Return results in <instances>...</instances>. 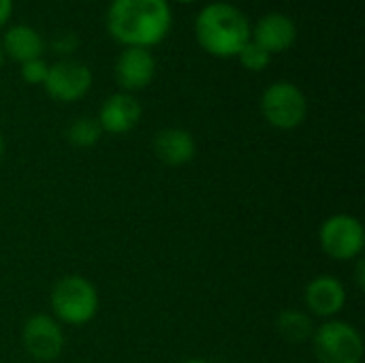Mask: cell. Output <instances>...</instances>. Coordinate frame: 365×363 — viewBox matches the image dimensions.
Listing matches in <instances>:
<instances>
[{"mask_svg":"<svg viewBox=\"0 0 365 363\" xmlns=\"http://www.w3.org/2000/svg\"><path fill=\"white\" fill-rule=\"evenodd\" d=\"M0 45H2L4 56H9L11 60H15L19 64L28 62V60H36L45 51L43 36L32 26H26V24L9 26L2 34Z\"/></svg>","mask_w":365,"mask_h":363,"instance_id":"5bb4252c","label":"cell"},{"mask_svg":"<svg viewBox=\"0 0 365 363\" xmlns=\"http://www.w3.org/2000/svg\"><path fill=\"white\" fill-rule=\"evenodd\" d=\"M141 113H143V109H141V103L137 101V96H133L128 92H115L109 98H105L96 120H98L103 133L124 135V133H130L139 124Z\"/></svg>","mask_w":365,"mask_h":363,"instance_id":"8fae6325","label":"cell"},{"mask_svg":"<svg viewBox=\"0 0 365 363\" xmlns=\"http://www.w3.org/2000/svg\"><path fill=\"white\" fill-rule=\"evenodd\" d=\"M182 363H212V362H207V359H186V362H182Z\"/></svg>","mask_w":365,"mask_h":363,"instance_id":"cb8c5ba5","label":"cell"},{"mask_svg":"<svg viewBox=\"0 0 365 363\" xmlns=\"http://www.w3.org/2000/svg\"><path fill=\"white\" fill-rule=\"evenodd\" d=\"M312 351L319 363H361L365 344L355 325L331 319L314 329Z\"/></svg>","mask_w":365,"mask_h":363,"instance_id":"277c9868","label":"cell"},{"mask_svg":"<svg viewBox=\"0 0 365 363\" xmlns=\"http://www.w3.org/2000/svg\"><path fill=\"white\" fill-rule=\"evenodd\" d=\"M169 4L171 2H178V4H192V2H199V0H167Z\"/></svg>","mask_w":365,"mask_h":363,"instance_id":"603a6c76","label":"cell"},{"mask_svg":"<svg viewBox=\"0 0 365 363\" xmlns=\"http://www.w3.org/2000/svg\"><path fill=\"white\" fill-rule=\"evenodd\" d=\"M261 113L269 126L278 131H293L302 126L308 116V98L295 83L276 81L267 86L261 96Z\"/></svg>","mask_w":365,"mask_h":363,"instance_id":"5b68a950","label":"cell"},{"mask_svg":"<svg viewBox=\"0 0 365 363\" xmlns=\"http://www.w3.org/2000/svg\"><path fill=\"white\" fill-rule=\"evenodd\" d=\"M105 26L122 47L152 49L171 32L173 11L167 0H111Z\"/></svg>","mask_w":365,"mask_h":363,"instance_id":"6da1fadb","label":"cell"},{"mask_svg":"<svg viewBox=\"0 0 365 363\" xmlns=\"http://www.w3.org/2000/svg\"><path fill=\"white\" fill-rule=\"evenodd\" d=\"M276 332L289 344H304L314 336L312 317L304 310L287 308L276 317Z\"/></svg>","mask_w":365,"mask_h":363,"instance_id":"9a60e30c","label":"cell"},{"mask_svg":"<svg viewBox=\"0 0 365 363\" xmlns=\"http://www.w3.org/2000/svg\"><path fill=\"white\" fill-rule=\"evenodd\" d=\"M152 148H154L156 158L169 167H182L190 163L197 154L195 137L186 128H178V126L158 131L154 135Z\"/></svg>","mask_w":365,"mask_h":363,"instance_id":"4fadbf2b","label":"cell"},{"mask_svg":"<svg viewBox=\"0 0 365 363\" xmlns=\"http://www.w3.org/2000/svg\"><path fill=\"white\" fill-rule=\"evenodd\" d=\"M4 58H6V56H4V51H2V45H0V68H2V64H4Z\"/></svg>","mask_w":365,"mask_h":363,"instance_id":"d4e9b609","label":"cell"},{"mask_svg":"<svg viewBox=\"0 0 365 363\" xmlns=\"http://www.w3.org/2000/svg\"><path fill=\"white\" fill-rule=\"evenodd\" d=\"M47 71H49V64L43 58L28 60V62L19 64V75L30 86H43L45 83V77H47Z\"/></svg>","mask_w":365,"mask_h":363,"instance_id":"ac0fdd59","label":"cell"},{"mask_svg":"<svg viewBox=\"0 0 365 363\" xmlns=\"http://www.w3.org/2000/svg\"><path fill=\"white\" fill-rule=\"evenodd\" d=\"M49 306L53 319L66 325H86L98 312V291L96 287L77 274L60 278L49 293Z\"/></svg>","mask_w":365,"mask_h":363,"instance_id":"3957f363","label":"cell"},{"mask_svg":"<svg viewBox=\"0 0 365 363\" xmlns=\"http://www.w3.org/2000/svg\"><path fill=\"white\" fill-rule=\"evenodd\" d=\"M11 15H13V0H0V28L9 24Z\"/></svg>","mask_w":365,"mask_h":363,"instance_id":"ffe728a7","label":"cell"},{"mask_svg":"<svg viewBox=\"0 0 365 363\" xmlns=\"http://www.w3.org/2000/svg\"><path fill=\"white\" fill-rule=\"evenodd\" d=\"M250 41L265 49L269 56L282 53L295 45L297 26L289 15L274 11L257 19V24L250 28Z\"/></svg>","mask_w":365,"mask_h":363,"instance_id":"30bf717a","label":"cell"},{"mask_svg":"<svg viewBox=\"0 0 365 363\" xmlns=\"http://www.w3.org/2000/svg\"><path fill=\"white\" fill-rule=\"evenodd\" d=\"M250 19L231 2H210L195 17V39L214 58H237L250 41Z\"/></svg>","mask_w":365,"mask_h":363,"instance_id":"7a4b0ae2","label":"cell"},{"mask_svg":"<svg viewBox=\"0 0 365 363\" xmlns=\"http://www.w3.org/2000/svg\"><path fill=\"white\" fill-rule=\"evenodd\" d=\"M51 45H53V51H56V53L68 56V53H73V51L77 49V36L64 34V36H58Z\"/></svg>","mask_w":365,"mask_h":363,"instance_id":"d6986e66","label":"cell"},{"mask_svg":"<svg viewBox=\"0 0 365 363\" xmlns=\"http://www.w3.org/2000/svg\"><path fill=\"white\" fill-rule=\"evenodd\" d=\"M319 242L323 252L336 261L357 259L365 246L364 225L351 214H334L321 225Z\"/></svg>","mask_w":365,"mask_h":363,"instance_id":"8992f818","label":"cell"},{"mask_svg":"<svg viewBox=\"0 0 365 363\" xmlns=\"http://www.w3.org/2000/svg\"><path fill=\"white\" fill-rule=\"evenodd\" d=\"M103 128L96 118H77L66 128V139L75 148H92L101 141Z\"/></svg>","mask_w":365,"mask_h":363,"instance_id":"2e32d148","label":"cell"},{"mask_svg":"<svg viewBox=\"0 0 365 363\" xmlns=\"http://www.w3.org/2000/svg\"><path fill=\"white\" fill-rule=\"evenodd\" d=\"M156 75V60L152 49L124 47L115 60V81L122 92H139L152 83Z\"/></svg>","mask_w":365,"mask_h":363,"instance_id":"9c48e42d","label":"cell"},{"mask_svg":"<svg viewBox=\"0 0 365 363\" xmlns=\"http://www.w3.org/2000/svg\"><path fill=\"white\" fill-rule=\"evenodd\" d=\"M304 302L310 315L321 319H334L344 310L346 304V289L344 285L334 276H317L308 282L304 291Z\"/></svg>","mask_w":365,"mask_h":363,"instance_id":"7c38bea8","label":"cell"},{"mask_svg":"<svg viewBox=\"0 0 365 363\" xmlns=\"http://www.w3.org/2000/svg\"><path fill=\"white\" fill-rule=\"evenodd\" d=\"M43 88L58 103L81 101L92 88V71L83 62L68 58L58 60L56 64H49Z\"/></svg>","mask_w":365,"mask_h":363,"instance_id":"52a82bcc","label":"cell"},{"mask_svg":"<svg viewBox=\"0 0 365 363\" xmlns=\"http://www.w3.org/2000/svg\"><path fill=\"white\" fill-rule=\"evenodd\" d=\"M21 344L36 362H53L64 349V332L49 315H34L21 329Z\"/></svg>","mask_w":365,"mask_h":363,"instance_id":"ba28073f","label":"cell"},{"mask_svg":"<svg viewBox=\"0 0 365 363\" xmlns=\"http://www.w3.org/2000/svg\"><path fill=\"white\" fill-rule=\"evenodd\" d=\"M237 60H240V64H242L246 71L259 73V71H265V68L269 66L272 56H269L265 49H261L257 43L248 41V43L244 45V49L237 53Z\"/></svg>","mask_w":365,"mask_h":363,"instance_id":"e0dca14e","label":"cell"},{"mask_svg":"<svg viewBox=\"0 0 365 363\" xmlns=\"http://www.w3.org/2000/svg\"><path fill=\"white\" fill-rule=\"evenodd\" d=\"M4 148H6V143H4V137H2V133H0V160H2V156H4Z\"/></svg>","mask_w":365,"mask_h":363,"instance_id":"7402d4cb","label":"cell"},{"mask_svg":"<svg viewBox=\"0 0 365 363\" xmlns=\"http://www.w3.org/2000/svg\"><path fill=\"white\" fill-rule=\"evenodd\" d=\"M355 280H357V287L364 291L365 289V263L359 259L357 261V270H355Z\"/></svg>","mask_w":365,"mask_h":363,"instance_id":"44dd1931","label":"cell"}]
</instances>
